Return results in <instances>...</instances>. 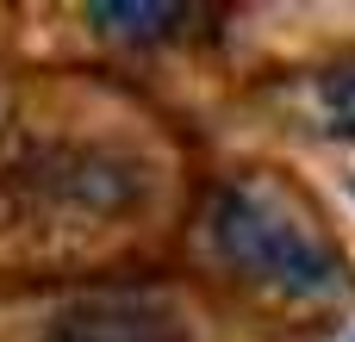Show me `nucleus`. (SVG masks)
<instances>
[{
  "label": "nucleus",
  "instance_id": "20e7f679",
  "mask_svg": "<svg viewBox=\"0 0 355 342\" xmlns=\"http://www.w3.org/2000/svg\"><path fill=\"white\" fill-rule=\"evenodd\" d=\"M312 112H318V131L355 137V62H337L312 81Z\"/></svg>",
  "mask_w": 355,
  "mask_h": 342
},
{
  "label": "nucleus",
  "instance_id": "39448f33",
  "mask_svg": "<svg viewBox=\"0 0 355 342\" xmlns=\"http://www.w3.org/2000/svg\"><path fill=\"white\" fill-rule=\"evenodd\" d=\"M349 342H355V336H349Z\"/></svg>",
  "mask_w": 355,
  "mask_h": 342
},
{
  "label": "nucleus",
  "instance_id": "f257e3e1",
  "mask_svg": "<svg viewBox=\"0 0 355 342\" xmlns=\"http://www.w3.org/2000/svg\"><path fill=\"white\" fill-rule=\"evenodd\" d=\"M206 231H212V249L268 293H287V299H343L349 293L343 255L318 237V224L275 181H256V174L225 181L206 212Z\"/></svg>",
  "mask_w": 355,
  "mask_h": 342
},
{
  "label": "nucleus",
  "instance_id": "7ed1b4c3",
  "mask_svg": "<svg viewBox=\"0 0 355 342\" xmlns=\"http://www.w3.org/2000/svg\"><path fill=\"white\" fill-rule=\"evenodd\" d=\"M87 19L100 25V31H119V37H162L168 25H181L187 12L181 6H131V0H94L87 6Z\"/></svg>",
  "mask_w": 355,
  "mask_h": 342
},
{
  "label": "nucleus",
  "instance_id": "f03ea898",
  "mask_svg": "<svg viewBox=\"0 0 355 342\" xmlns=\"http://www.w3.org/2000/svg\"><path fill=\"white\" fill-rule=\"evenodd\" d=\"M50 342H175V336H168V324H156L137 305H94V312L56 324Z\"/></svg>",
  "mask_w": 355,
  "mask_h": 342
}]
</instances>
